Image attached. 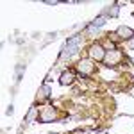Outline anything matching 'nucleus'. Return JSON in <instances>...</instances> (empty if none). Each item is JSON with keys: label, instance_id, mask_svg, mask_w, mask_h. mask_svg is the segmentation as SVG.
<instances>
[{"label": "nucleus", "instance_id": "f257e3e1", "mask_svg": "<svg viewBox=\"0 0 134 134\" xmlns=\"http://www.w3.org/2000/svg\"><path fill=\"white\" fill-rule=\"evenodd\" d=\"M81 41H82V38H81V36H73L72 40H68L66 47H64V57L77 54V52H79V45H81Z\"/></svg>", "mask_w": 134, "mask_h": 134}, {"label": "nucleus", "instance_id": "39448f33", "mask_svg": "<svg viewBox=\"0 0 134 134\" xmlns=\"http://www.w3.org/2000/svg\"><path fill=\"white\" fill-rule=\"evenodd\" d=\"M93 63H91V59H82V61L79 63V66H77V70L81 73H91L93 72Z\"/></svg>", "mask_w": 134, "mask_h": 134}, {"label": "nucleus", "instance_id": "0eeeda50", "mask_svg": "<svg viewBox=\"0 0 134 134\" xmlns=\"http://www.w3.org/2000/svg\"><path fill=\"white\" fill-rule=\"evenodd\" d=\"M73 81H75V77H73V73H72V72L63 73V75H61V79H59V82H61L63 86H68V84H72Z\"/></svg>", "mask_w": 134, "mask_h": 134}, {"label": "nucleus", "instance_id": "f03ea898", "mask_svg": "<svg viewBox=\"0 0 134 134\" xmlns=\"http://www.w3.org/2000/svg\"><path fill=\"white\" fill-rule=\"evenodd\" d=\"M40 118H41V122H55V118H57V111H55L52 105H47L45 109H41Z\"/></svg>", "mask_w": 134, "mask_h": 134}, {"label": "nucleus", "instance_id": "1a4fd4ad", "mask_svg": "<svg viewBox=\"0 0 134 134\" xmlns=\"http://www.w3.org/2000/svg\"><path fill=\"white\" fill-rule=\"evenodd\" d=\"M32 116H36V107H31V111H29V114H27V120L31 122Z\"/></svg>", "mask_w": 134, "mask_h": 134}, {"label": "nucleus", "instance_id": "9d476101", "mask_svg": "<svg viewBox=\"0 0 134 134\" xmlns=\"http://www.w3.org/2000/svg\"><path fill=\"white\" fill-rule=\"evenodd\" d=\"M131 48H134V43H132V45H131Z\"/></svg>", "mask_w": 134, "mask_h": 134}, {"label": "nucleus", "instance_id": "20e7f679", "mask_svg": "<svg viewBox=\"0 0 134 134\" xmlns=\"http://www.w3.org/2000/svg\"><path fill=\"white\" fill-rule=\"evenodd\" d=\"M90 57L95 59V61H104V57H105L104 47H100V45H93L91 48H90Z\"/></svg>", "mask_w": 134, "mask_h": 134}, {"label": "nucleus", "instance_id": "423d86ee", "mask_svg": "<svg viewBox=\"0 0 134 134\" xmlns=\"http://www.w3.org/2000/svg\"><path fill=\"white\" fill-rule=\"evenodd\" d=\"M118 36H120L122 40H131L134 36V31L129 29V27H120V29H118Z\"/></svg>", "mask_w": 134, "mask_h": 134}, {"label": "nucleus", "instance_id": "7ed1b4c3", "mask_svg": "<svg viewBox=\"0 0 134 134\" xmlns=\"http://www.w3.org/2000/svg\"><path fill=\"white\" fill-rule=\"evenodd\" d=\"M122 59V54L118 50H109L105 52V57H104V64H107V66H114L116 63H120Z\"/></svg>", "mask_w": 134, "mask_h": 134}, {"label": "nucleus", "instance_id": "6e6552de", "mask_svg": "<svg viewBox=\"0 0 134 134\" xmlns=\"http://www.w3.org/2000/svg\"><path fill=\"white\" fill-rule=\"evenodd\" d=\"M104 23H105V18H104V16H98V18H97V20L93 21L91 25H90V27H88V31H97V29H98V27H102Z\"/></svg>", "mask_w": 134, "mask_h": 134}]
</instances>
